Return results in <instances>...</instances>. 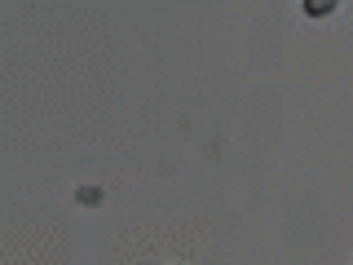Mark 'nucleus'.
Listing matches in <instances>:
<instances>
[{
	"label": "nucleus",
	"instance_id": "f257e3e1",
	"mask_svg": "<svg viewBox=\"0 0 353 265\" xmlns=\"http://www.w3.org/2000/svg\"><path fill=\"white\" fill-rule=\"evenodd\" d=\"M331 9H336L331 0H305V14H309V18H327Z\"/></svg>",
	"mask_w": 353,
	"mask_h": 265
},
{
	"label": "nucleus",
	"instance_id": "f03ea898",
	"mask_svg": "<svg viewBox=\"0 0 353 265\" xmlns=\"http://www.w3.org/2000/svg\"><path fill=\"white\" fill-rule=\"evenodd\" d=\"M80 204H88V208L102 204V190H97V186H84V190H80Z\"/></svg>",
	"mask_w": 353,
	"mask_h": 265
}]
</instances>
